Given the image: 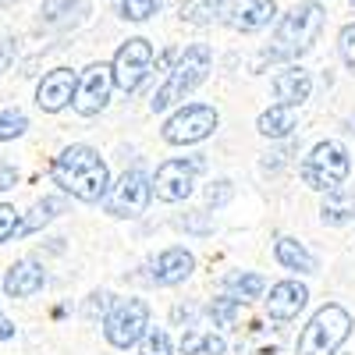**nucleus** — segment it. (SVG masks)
Returning <instances> with one entry per match:
<instances>
[{
    "mask_svg": "<svg viewBox=\"0 0 355 355\" xmlns=\"http://www.w3.org/2000/svg\"><path fill=\"white\" fill-rule=\"evenodd\" d=\"M50 178L53 185H61V192H68L78 202H100L110 189V171L93 146H68V150H61L50 164Z\"/></svg>",
    "mask_w": 355,
    "mask_h": 355,
    "instance_id": "nucleus-1",
    "label": "nucleus"
},
{
    "mask_svg": "<svg viewBox=\"0 0 355 355\" xmlns=\"http://www.w3.org/2000/svg\"><path fill=\"white\" fill-rule=\"evenodd\" d=\"M320 33H323V8L320 4H295L281 18L274 46L263 53V61H295V57L313 50Z\"/></svg>",
    "mask_w": 355,
    "mask_h": 355,
    "instance_id": "nucleus-2",
    "label": "nucleus"
},
{
    "mask_svg": "<svg viewBox=\"0 0 355 355\" xmlns=\"http://www.w3.org/2000/svg\"><path fill=\"white\" fill-rule=\"evenodd\" d=\"M210 61H214V50L206 46V43H192V46H185L182 53H178V61L171 64L167 82L157 89V96H153L150 110H153V114H164L167 107L182 103L196 85H202V82H206Z\"/></svg>",
    "mask_w": 355,
    "mask_h": 355,
    "instance_id": "nucleus-3",
    "label": "nucleus"
},
{
    "mask_svg": "<svg viewBox=\"0 0 355 355\" xmlns=\"http://www.w3.org/2000/svg\"><path fill=\"white\" fill-rule=\"evenodd\" d=\"M352 334V313L338 302L323 306L299 334V355H334Z\"/></svg>",
    "mask_w": 355,
    "mask_h": 355,
    "instance_id": "nucleus-4",
    "label": "nucleus"
},
{
    "mask_svg": "<svg viewBox=\"0 0 355 355\" xmlns=\"http://www.w3.org/2000/svg\"><path fill=\"white\" fill-rule=\"evenodd\" d=\"M348 171H352V160L341 142H316L313 153L302 160V182L316 192H334L345 185Z\"/></svg>",
    "mask_w": 355,
    "mask_h": 355,
    "instance_id": "nucleus-5",
    "label": "nucleus"
},
{
    "mask_svg": "<svg viewBox=\"0 0 355 355\" xmlns=\"http://www.w3.org/2000/svg\"><path fill=\"white\" fill-rule=\"evenodd\" d=\"M150 174H146L142 167H132L125 171L117 182L107 189V214L117 217V220H135L146 214V206H150Z\"/></svg>",
    "mask_w": 355,
    "mask_h": 355,
    "instance_id": "nucleus-6",
    "label": "nucleus"
},
{
    "mask_svg": "<svg viewBox=\"0 0 355 355\" xmlns=\"http://www.w3.org/2000/svg\"><path fill=\"white\" fill-rule=\"evenodd\" d=\"M150 327V306L142 299H117L110 306V313L103 316V334L114 348H132L139 345V338Z\"/></svg>",
    "mask_w": 355,
    "mask_h": 355,
    "instance_id": "nucleus-7",
    "label": "nucleus"
},
{
    "mask_svg": "<svg viewBox=\"0 0 355 355\" xmlns=\"http://www.w3.org/2000/svg\"><path fill=\"white\" fill-rule=\"evenodd\" d=\"M217 121H220V114H217L210 103H189V107H182L178 114L167 117L164 142H171V146L202 142V139H210V135L217 132Z\"/></svg>",
    "mask_w": 355,
    "mask_h": 355,
    "instance_id": "nucleus-8",
    "label": "nucleus"
},
{
    "mask_svg": "<svg viewBox=\"0 0 355 355\" xmlns=\"http://www.w3.org/2000/svg\"><path fill=\"white\" fill-rule=\"evenodd\" d=\"M150 68H153V46H150V40L135 36V40L121 43V50L114 53L110 78H114L117 89H125V93H135V89L146 82V75H150Z\"/></svg>",
    "mask_w": 355,
    "mask_h": 355,
    "instance_id": "nucleus-9",
    "label": "nucleus"
},
{
    "mask_svg": "<svg viewBox=\"0 0 355 355\" xmlns=\"http://www.w3.org/2000/svg\"><path fill=\"white\" fill-rule=\"evenodd\" d=\"M202 171V157H189V160H167L157 167V178L150 182V192L160 202H185L196 189V174Z\"/></svg>",
    "mask_w": 355,
    "mask_h": 355,
    "instance_id": "nucleus-10",
    "label": "nucleus"
},
{
    "mask_svg": "<svg viewBox=\"0 0 355 355\" xmlns=\"http://www.w3.org/2000/svg\"><path fill=\"white\" fill-rule=\"evenodd\" d=\"M110 89H114L110 68H107V64H89V68L75 78L71 107H75L82 117H96V114L110 103Z\"/></svg>",
    "mask_w": 355,
    "mask_h": 355,
    "instance_id": "nucleus-11",
    "label": "nucleus"
},
{
    "mask_svg": "<svg viewBox=\"0 0 355 355\" xmlns=\"http://www.w3.org/2000/svg\"><path fill=\"white\" fill-rule=\"evenodd\" d=\"M274 15H277L274 0H227L220 18L234 28V33H256V28L270 25Z\"/></svg>",
    "mask_w": 355,
    "mask_h": 355,
    "instance_id": "nucleus-12",
    "label": "nucleus"
},
{
    "mask_svg": "<svg viewBox=\"0 0 355 355\" xmlns=\"http://www.w3.org/2000/svg\"><path fill=\"white\" fill-rule=\"evenodd\" d=\"M192 270H196V256L182 245H171L150 263V281L160 284V288H174V284H182Z\"/></svg>",
    "mask_w": 355,
    "mask_h": 355,
    "instance_id": "nucleus-13",
    "label": "nucleus"
},
{
    "mask_svg": "<svg viewBox=\"0 0 355 355\" xmlns=\"http://www.w3.org/2000/svg\"><path fill=\"white\" fill-rule=\"evenodd\" d=\"M75 71L71 68H53L50 75H43L40 89H36V107L46 110V114H57V110H64L75 96Z\"/></svg>",
    "mask_w": 355,
    "mask_h": 355,
    "instance_id": "nucleus-14",
    "label": "nucleus"
},
{
    "mask_svg": "<svg viewBox=\"0 0 355 355\" xmlns=\"http://www.w3.org/2000/svg\"><path fill=\"white\" fill-rule=\"evenodd\" d=\"M306 302H309L306 284H299V281H281V284L270 288V299H266V316L277 320V323H288V320H295V316L306 309Z\"/></svg>",
    "mask_w": 355,
    "mask_h": 355,
    "instance_id": "nucleus-15",
    "label": "nucleus"
},
{
    "mask_svg": "<svg viewBox=\"0 0 355 355\" xmlns=\"http://www.w3.org/2000/svg\"><path fill=\"white\" fill-rule=\"evenodd\" d=\"M43 284H46V274L36 259H18L4 274V295L8 299H28V295H36Z\"/></svg>",
    "mask_w": 355,
    "mask_h": 355,
    "instance_id": "nucleus-16",
    "label": "nucleus"
},
{
    "mask_svg": "<svg viewBox=\"0 0 355 355\" xmlns=\"http://www.w3.org/2000/svg\"><path fill=\"white\" fill-rule=\"evenodd\" d=\"M309 93H313V78H309V71H302V68H284V71L274 78V96H277V103H284V107L299 110V107L309 100Z\"/></svg>",
    "mask_w": 355,
    "mask_h": 355,
    "instance_id": "nucleus-17",
    "label": "nucleus"
},
{
    "mask_svg": "<svg viewBox=\"0 0 355 355\" xmlns=\"http://www.w3.org/2000/svg\"><path fill=\"white\" fill-rule=\"evenodd\" d=\"M295 125H299V114H295V107H284V103H274L270 110H263L256 121L259 135H266V139H288L295 132Z\"/></svg>",
    "mask_w": 355,
    "mask_h": 355,
    "instance_id": "nucleus-18",
    "label": "nucleus"
},
{
    "mask_svg": "<svg viewBox=\"0 0 355 355\" xmlns=\"http://www.w3.org/2000/svg\"><path fill=\"white\" fill-rule=\"evenodd\" d=\"M64 210H68V199H61V196H46V199L33 202L28 217H21V220H18V234H36V231H40V227H46L53 217H61Z\"/></svg>",
    "mask_w": 355,
    "mask_h": 355,
    "instance_id": "nucleus-19",
    "label": "nucleus"
},
{
    "mask_svg": "<svg viewBox=\"0 0 355 355\" xmlns=\"http://www.w3.org/2000/svg\"><path fill=\"white\" fill-rule=\"evenodd\" d=\"M320 217H323V224H331V227L348 224L355 217V196L348 189L327 192V196H323V202H320Z\"/></svg>",
    "mask_w": 355,
    "mask_h": 355,
    "instance_id": "nucleus-20",
    "label": "nucleus"
},
{
    "mask_svg": "<svg viewBox=\"0 0 355 355\" xmlns=\"http://www.w3.org/2000/svg\"><path fill=\"white\" fill-rule=\"evenodd\" d=\"M274 256L281 266H288V270H299V274H316V256L295 239H277L274 245Z\"/></svg>",
    "mask_w": 355,
    "mask_h": 355,
    "instance_id": "nucleus-21",
    "label": "nucleus"
},
{
    "mask_svg": "<svg viewBox=\"0 0 355 355\" xmlns=\"http://www.w3.org/2000/svg\"><path fill=\"white\" fill-rule=\"evenodd\" d=\"M224 288H227V295H231V299H239V302H252V299H259V295H263L266 281H263L259 274L234 270V274H227Z\"/></svg>",
    "mask_w": 355,
    "mask_h": 355,
    "instance_id": "nucleus-22",
    "label": "nucleus"
},
{
    "mask_svg": "<svg viewBox=\"0 0 355 355\" xmlns=\"http://www.w3.org/2000/svg\"><path fill=\"white\" fill-rule=\"evenodd\" d=\"M227 0H185L182 4V21L189 25H214L224 15Z\"/></svg>",
    "mask_w": 355,
    "mask_h": 355,
    "instance_id": "nucleus-23",
    "label": "nucleus"
},
{
    "mask_svg": "<svg viewBox=\"0 0 355 355\" xmlns=\"http://www.w3.org/2000/svg\"><path fill=\"white\" fill-rule=\"evenodd\" d=\"M242 306L245 302H239V299H231V295H220V299H214L210 302V320L217 323L220 331H234V323H239V316H242Z\"/></svg>",
    "mask_w": 355,
    "mask_h": 355,
    "instance_id": "nucleus-24",
    "label": "nucleus"
},
{
    "mask_svg": "<svg viewBox=\"0 0 355 355\" xmlns=\"http://www.w3.org/2000/svg\"><path fill=\"white\" fill-rule=\"evenodd\" d=\"M139 355H174L171 334L160 327H146V334L139 338Z\"/></svg>",
    "mask_w": 355,
    "mask_h": 355,
    "instance_id": "nucleus-25",
    "label": "nucleus"
},
{
    "mask_svg": "<svg viewBox=\"0 0 355 355\" xmlns=\"http://www.w3.org/2000/svg\"><path fill=\"white\" fill-rule=\"evenodd\" d=\"M25 128H28V117H25V110H15V107L0 110V142H11V139L25 135Z\"/></svg>",
    "mask_w": 355,
    "mask_h": 355,
    "instance_id": "nucleus-26",
    "label": "nucleus"
},
{
    "mask_svg": "<svg viewBox=\"0 0 355 355\" xmlns=\"http://www.w3.org/2000/svg\"><path fill=\"white\" fill-rule=\"evenodd\" d=\"M164 0H121V18L125 21H146L160 11Z\"/></svg>",
    "mask_w": 355,
    "mask_h": 355,
    "instance_id": "nucleus-27",
    "label": "nucleus"
},
{
    "mask_svg": "<svg viewBox=\"0 0 355 355\" xmlns=\"http://www.w3.org/2000/svg\"><path fill=\"white\" fill-rule=\"evenodd\" d=\"M18 220H21V214L15 210V206L0 202V245H4L8 239H15V234H18Z\"/></svg>",
    "mask_w": 355,
    "mask_h": 355,
    "instance_id": "nucleus-28",
    "label": "nucleus"
},
{
    "mask_svg": "<svg viewBox=\"0 0 355 355\" xmlns=\"http://www.w3.org/2000/svg\"><path fill=\"white\" fill-rule=\"evenodd\" d=\"M338 50H341V61L348 64V71L355 75V25H345V28H341Z\"/></svg>",
    "mask_w": 355,
    "mask_h": 355,
    "instance_id": "nucleus-29",
    "label": "nucleus"
},
{
    "mask_svg": "<svg viewBox=\"0 0 355 355\" xmlns=\"http://www.w3.org/2000/svg\"><path fill=\"white\" fill-rule=\"evenodd\" d=\"M110 306H114V295H110V291H93V295H89V302H85V316H89V320L107 316Z\"/></svg>",
    "mask_w": 355,
    "mask_h": 355,
    "instance_id": "nucleus-30",
    "label": "nucleus"
},
{
    "mask_svg": "<svg viewBox=\"0 0 355 355\" xmlns=\"http://www.w3.org/2000/svg\"><path fill=\"white\" fill-rule=\"evenodd\" d=\"M231 196H234V185L227 182V178H220V182H214L210 189H206V202H210L214 210H217V206H224Z\"/></svg>",
    "mask_w": 355,
    "mask_h": 355,
    "instance_id": "nucleus-31",
    "label": "nucleus"
},
{
    "mask_svg": "<svg viewBox=\"0 0 355 355\" xmlns=\"http://www.w3.org/2000/svg\"><path fill=\"white\" fill-rule=\"evenodd\" d=\"M71 4H75V0H46V4H43V18L46 21H57V18H61V11L71 8Z\"/></svg>",
    "mask_w": 355,
    "mask_h": 355,
    "instance_id": "nucleus-32",
    "label": "nucleus"
},
{
    "mask_svg": "<svg viewBox=\"0 0 355 355\" xmlns=\"http://www.w3.org/2000/svg\"><path fill=\"white\" fill-rule=\"evenodd\" d=\"M15 61V40H0V75H4Z\"/></svg>",
    "mask_w": 355,
    "mask_h": 355,
    "instance_id": "nucleus-33",
    "label": "nucleus"
},
{
    "mask_svg": "<svg viewBox=\"0 0 355 355\" xmlns=\"http://www.w3.org/2000/svg\"><path fill=\"white\" fill-rule=\"evenodd\" d=\"M15 182H18V171H15L11 164H0V192L15 189Z\"/></svg>",
    "mask_w": 355,
    "mask_h": 355,
    "instance_id": "nucleus-34",
    "label": "nucleus"
},
{
    "mask_svg": "<svg viewBox=\"0 0 355 355\" xmlns=\"http://www.w3.org/2000/svg\"><path fill=\"white\" fill-rule=\"evenodd\" d=\"M11 338H15V323L0 313V341H11Z\"/></svg>",
    "mask_w": 355,
    "mask_h": 355,
    "instance_id": "nucleus-35",
    "label": "nucleus"
}]
</instances>
